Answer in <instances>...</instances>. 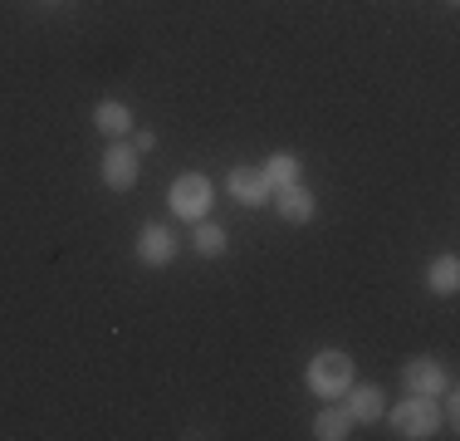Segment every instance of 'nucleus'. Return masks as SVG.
<instances>
[{
	"instance_id": "obj_1",
	"label": "nucleus",
	"mask_w": 460,
	"mask_h": 441,
	"mask_svg": "<svg viewBox=\"0 0 460 441\" xmlns=\"http://www.w3.org/2000/svg\"><path fill=\"white\" fill-rule=\"evenodd\" d=\"M304 382H309L314 397H338V392H348V388H353V358H348V353H338V348L314 353Z\"/></svg>"
},
{
	"instance_id": "obj_2",
	"label": "nucleus",
	"mask_w": 460,
	"mask_h": 441,
	"mask_svg": "<svg viewBox=\"0 0 460 441\" xmlns=\"http://www.w3.org/2000/svg\"><path fill=\"white\" fill-rule=\"evenodd\" d=\"M392 432L407 436V441L436 436V432H441V412H436L431 397H407V402L392 407Z\"/></svg>"
},
{
	"instance_id": "obj_3",
	"label": "nucleus",
	"mask_w": 460,
	"mask_h": 441,
	"mask_svg": "<svg viewBox=\"0 0 460 441\" xmlns=\"http://www.w3.org/2000/svg\"><path fill=\"white\" fill-rule=\"evenodd\" d=\"M167 202H172V212H177L181 220H201L206 212H211V182H206L201 172H186L172 182V192H167Z\"/></svg>"
},
{
	"instance_id": "obj_4",
	"label": "nucleus",
	"mask_w": 460,
	"mask_h": 441,
	"mask_svg": "<svg viewBox=\"0 0 460 441\" xmlns=\"http://www.w3.org/2000/svg\"><path fill=\"white\" fill-rule=\"evenodd\" d=\"M137 260L142 265H172L177 260V236L167 226H157V220H147L137 230Z\"/></svg>"
},
{
	"instance_id": "obj_5",
	"label": "nucleus",
	"mask_w": 460,
	"mask_h": 441,
	"mask_svg": "<svg viewBox=\"0 0 460 441\" xmlns=\"http://www.w3.org/2000/svg\"><path fill=\"white\" fill-rule=\"evenodd\" d=\"M402 382H407V392L411 397H436V392H451L446 388V368L436 358H416L402 368Z\"/></svg>"
},
{
	"instance_id": "obj_6",
	"label": "nucleus",
	"mask_w": 460,
	"mask_h": 441,
	"mask_svg": "<svg viewBox=\"0 0 460 441\" xmlns=\"http://www.w3.org/2000/svg\"><path fill=\"white\" fill-rule=\"evenodd\" d=\"M103 182L113 186V192H133L137 186V152L123 148V142H113V148L103 152Z\"/></svg>"
},
{
	"instance_id": "obj_7",
	"label": "nucleus",
	"mask_w": 460,
	"mask_h": 441,
	"mask_svg": "<svg viewBox=\"0 0 460 441\" xmlns=\"http://www.w3.org/2000/svg\"><path fill=\"white\" fill-rule=\"evenodd\" d=\"M230 196H235L240 206H265L270 196H275V186H270V176L260 167H235L230 172Z\"/></svg>"
},
{
	"instance_id": "obj_8",
	"label": "nucleus",
	"mask_w": 460,
	"mask_h": 441,
	"mask_svg": "<svg viewBox=\"0 0 460 441\" xmlns=\"http://www.w3.org/2000/svg\"><path fill=\"white\" fill-rule=\"evenodd\" d=\"M270 202L279 206L284 220H294V226H304V220H314V192L304 182H289V186H275V196Z\"/></svg>"
},
{
	"instance_id": "obj_9",
	"label": "nucleus",
	"mask_w": 460,
	"mask_h": 441,
	"mask_svg": "<svg viewBox=\"0 0 460 441\" xmlns=\"http://www.w3.org/2000/svg\"><path fill=\"white\" fill-rule=\"evenodd\" d=\"M348 412H353V422H382V412H387V402H382V388H372V382H358L353 397H348Z\"/></svg>"
},
{
	"instance_id": "obj_10",
	"label": "nucleus",
	"mask_w": 460,
	"mask_h": 441,
	"mask_svg": "<svg viewBox=\"0 0 460 441\" xmlns=\"http://www.w3.org/2000/svg\"><path fill=\"white\" fill-rule=\"evenodd\" d=\"M93 123H98V132H108V138H123V132L133 128V113H128V104H118V98H103V104L93 108Z\"/></svg>"
},
{
	"instance_id": "obj_11",
	"label": "nucleus",
	"mask_w": 460,
	"mask_h": 441,
	"mask_svg": "<svg viewBox=\"0 0 460 441\" xmlns=\"http://www.w3.org/2000/svg\"><path fill=\"white\" fill-rule=\"evenodd\" d=\"M348 432H353V412L348 407H328V412H319V422H314V436L319 441H343Z\"/></svg>"
},
{
	"instance_id": "obj_12",
	"label": "nucleus",
	"mask_w": 460,
	"mask_h": 441,
	"mask_svg": "<svg viewBox=\"0 0 460 441\" xmlns=\"http://www.w3.org/2000/svg\"><path fill=\"white\" fill-rule=\"evenodd\" d=\"M456 284H460V260H456V256L431 260V270H426V290H436V294H456Z\"/></svg>"
},
{
	"instance_id": "obj_13",
	"label": "nucleus",
	"mask_w": 460,
	"mask_h": 441,
	"mask_svg": "<svg viewBox=\"0 0 460 441\" xmlns=\"http://www.w3.org/2000/svg\"><path fill=\"white\" fill-rule=\"evenodd\" d=\"M260 172L270 176V186H289V182H299V158L294 152H275Z\"/></svg>"
},
{
	"instance_id": "obj_14",
	"label": "nucleus",
	"mask_w": 460,
	"mask_h": 441,
	"mask_svg": "<svg viewBox=\"0 0 460 441\" xmlns=\"http://www.w3.org/2000/svg\"><path fill=\"white\" fill-rule=\"evenodd\" d=\"M191 240H196V250H201V256H221V250H226V230L211 226V220H201Z\"/></svg>"
},
{
	"instance_id": "obj_15",
	"label": "nucleus",
	"mask_w": 460,
	"mask_h": 441,
	"mask_svg": "<svg viewBox=\"0 0 460 441\" xmlns=\"http://www.w3.org/2000/svg\"><path fill=\"white\" fill-rule=\"evenodd\" d=\"M152 148H157V132H147V128H142L137 138H133V152L142 158V152H152Z\"/></svg>"
}]
</instances>
